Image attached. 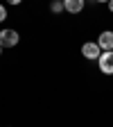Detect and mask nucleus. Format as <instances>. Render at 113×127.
<instances>
[{
	"instance_id": "6e6552de",
	"label": "nucleus",
	"mask_w": 113,
	"mask_h": 127,
	"mask_svg": "<svg viewBox=\"0 0 113 127\" xmlns=\"http://www.w3.org/2000/svg\"><path fill=\"white\" fill-rule=\"evenodd\" d=\"M9 5H21V0H7Z\"/></svg>"
},
{
	"instance_id": "9b49d317",
	"label": "nucleus",
	"mask_w": 113,
	"mask_h": 127,
	"mask_svg": "<svg viewBox=\"0 0 113 127\" xmlns=\"http://www.w3.org/2000/svg\"><path fill=\"white\" fill-rule=\"evenodd\" d=\"M0 55H2V45H0Z\"/></svg>"
},
{
	"instance_id": "f257e3e1",
	"label": "nucleus",
	"mask_w": 113,
	"mask_h": 127,
	"mask_svg": "<svg viewBox=\"0 0 113 127\" xmlns=\"http://www.w3.org/2000/svg\"><path fill=\"white\" fill-rule=\"evenodd\" d=\"M97 66H100V70L104 75H113V50H106V52L100 55Z\"/></svg>"
},
{
	"instance_id": "7ed1b4c3",
	"label": "nucleus",
	"mask_w": 113,
	"mask_h": 127,
	"mask_svg": "<svg viewBox=\"0 0 113 127\" xmlns=\"http://www.w3.org/2000/svg\"><path fill=\"white\" fill-rule=\"evenodd\" d=\"M82 55H84L86 59H100L102 48L95 43V41H88V43H84V45H82Z\"/></svg>"
},
{
	"instance_id": "39448f33",
	"label": "nucleus",
	"mask_w": 113,
	"mask_h": 127,
	"mask_svg": "<svg viewBox=\"0 0 113 127\" xmlns=\"http://www.w3.org/2000/svg\"><path fill=\"white\" fill-rule=\"evenodd\" d=\"M84 5H86V0H63V9L70 14H79L84 9Z\"/></svg>"
},
{
	"instance_id": "1a4fd4ad",
	"label": "nucleus",
	"mask_w": 113,
	"mask_h": 127,
	"mask_svg": "<svg viewBox=\"0 0 113 127\" xmlns=\"http://www.w3.org/2000/svg\"><path fill=\"white\" fill-rule=\"evenodd\" d=\"M109 9H111V11H113V0H109Z\"/></svg>"
},
{
	"instance_id": "423d86ee",
	"label": "nucleus",
	"mask_w": 113,
	"mask_h": 127,
	"mask_svg": "<svg viewBox=\"0 0 113 127\" xmlns=\"http://www.w3.org/2000/svg\"><path fill=\"white\" fill-rule=\"evenodd\" d=\"M50 9H52L54 14H61V11H63V2H59V0H54V2L50 5Z\"/></svg>"
},
{
	"instance_id": "f03ea898",
	"label": "nucleus",
	"mask_w": 113,
	"mask_h": 127,
	"mask_svg": "<svg viewBox=\"0 0 113 127\" xmlns=\"http://www.w3.org/2000/svg\"><path fill=\"white\" fill-rule=\"evenodd\" d=\"M0 45H2V48L18 45V32H16V30H2V32H0Z\"/></svg>"
},
{
	"instance_id": "20e7f679",
	"label": "nucleus",
	"mask_w": 113,
	"mask_h": 127,
	"mask_svg": "<svg viewBox=\"0 0 113 127\" xmlns=\"http://www.w3.org/2000/svg\"><path fill=\"white\" fill-rule=\"evenodd\" d=\"M97 45L102 48L104 52H106V50H113V32H111V30H106V32H102V34H100Z\"/></svg>"
},
{
	"instance_id": "9d476101",
	"label": "nucleus",
	"mask_w": 113,
	"mask_h": 127,
	"mask_svg": "<svg viewBox=\"0 0 113 127\" xmlns=\"http://www.w3.org/2000/svg\"><path fill=\"white\" fill-rule=\"evenodd\" d=\"M95 2H109V0H95Z\"/></svg>"
},
{
	"instance_id": "0eeeda50",
	"label": "nucleus",
	"mask_w": 113,
	"mask_h": 127,
	"mask_svg": "<svg viewBox=\"0 0 113 127\" xmlns=\"http://www.w3.org/2000/svg\"><path fill=\"white\" fill-rule=\"evenodd\" d=\"M7 18V9H5V5H0V23H2Z\"/></svg>"
}]
</instances>
